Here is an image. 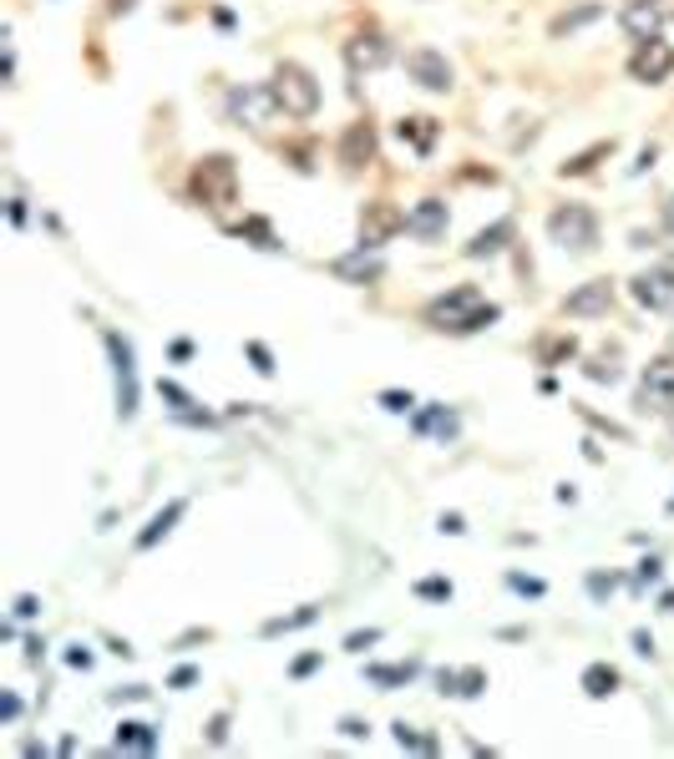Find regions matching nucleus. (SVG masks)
Here are the masks:
<instances>
[{
  "instance_id": "f257e3e1",
  "label": "nucleus",
  "mask_w": 674,
  "mask_h": 759,
  "mask_svg": "<svg viewBox=\"0 0 674 759\" xmlns=\"http://www.w3.org/2000/svg\"><path fill=\"white\" fill-rule=\"evenodd\" d=\"M492 319H497V304H487L482 288H472V284L451 288V294L426 304V325L441 329V335H476V329H487Z\"/></svg>"
},
{
  "instance_id": "f03ea898",
  "label": "nucleus",
  "mask_w": 674,
  "mask_h": 759,
  "mask_svg": "<svg viewBox=\"0 0 674 759\" xmlns=\"http://www.w3.org/2000/svg\"><path fill=\"white\" fill-rule=\"evenodd\" d=\"M269 92H274V106L284 112V117H315L319 112V81L304 71V66L294 61H279L274 77H269Z\"/></svg>"
},
{
  "instance_id": "7ed1b4c3",
  "label": "nucleus",
  "mask_w": 674,
  "mask_h": 759,
  "mask_svg": "<svg viewBox=\"0 0 674 759\" xmlns=\"http://www.w3.org/2000/svg\"><path fill=\"white\" fill-rule=\"evenodd\" d=\"M193 197H199L203 208H228L238 197V172L224 152H213V158H203L193 168Z\"/></svg>"
},
{
  "instance_id": "20e7f679",
  "label": "nucleus",
  "mask_w": 674,
  "mask_h": 759,
  "mask_svg": "<svg viewBox=\"0 0 674 759\" xmlns=\"http://www.w3.org/2000/svg\"><path fill=\"white\" fill-rule=\"evenodd\" d=\"M548 234H553V243H563V249L588 253L598 243V218L583 208V203H563V208H553V218H548Z\"/></svg>"
},
{
  "instance_id": "39448f33",
  "label": "nucleus",
  "mask_w": 674,
  "mask_h": 759,
  "mask_svg": "<svg viewBox=\"0 0 674 759\" xmlns=\"http://www.w3.org/2000/svg\"><path fill=\"white\" fill-rule=\"evenodd\" d=\"M106 354H112V375H117V416L133 420L137 416V360H133V344L122 340L117 329H106Z\"/></svg>"
},
{
  "instance_id": "423d86ee",
  "label": "nucleus",
  "mask_w": 674,
  "mask_h": 759,
  "mask_svg": "<svg viewBox=\"0 0 674 759\" xmlns=\"http://www.w3.org/2000/svg\"><path fill=\"white\" fill-rule=\"evenodd\" d=\"M670 71H674V46L670 41H660V36L639 41V52L629 56V77L644 81V87H654V81H664Z\"/></svg>"
},
{
  "instance_id": "0eeeda50",
  "label": "nucleus",
  "mask_w": 674,
  "mask_h": 759,
  "mask_svg": "<svg viewBox=\"0 0 674 759\" xmlns=\"http://www.w3.org/2000/svg\"><path fill=\"white\" fill-rule=\"evenodd\" d=\"M634 299L654 315H670L674 309V263H660V269H644L634 279Z\"/></svg>"
},
{
  "instance_id": "6e6552de",
  "label": "nucleus",
  "mask_w": 674,
  "mask_h": 759,
  "mask_svg": "<svg viewBox=\"0 0 674 759\" xmlns=\"http://www.w3.org/2000/svg\"><path fill=\"white\" fill-rule=\"evenodd\" d=\"M406 71H411L416 87H426V92H447V87H451V61L441 52H431V46L406 52Z\"/></svg>"
},
{
  "instance_id": "1a4fd4ad",
  "label": "nucleus",
  "mask_w": 674,
  "mask_h": 759,
  "mask_svg": "<svg viewBox=\"0 0 674 759\" xmlns=\"http://www.w3.org/2000/svg\"><path fill=\"white\" fill-rule=\"evenodd\" d=\"M401 228H406V213L391 208V203H371L366 218H360V243H366V249H381L385 238H396Z\"/></svg>"
},
{
  "instance_id": "9d476101",
  "label": "nucleus",
  "mask_w": 674,
  "mask_h": 759,
  "mask_svg": "<svg viewBox=\"0 0 674 759\" xmlns=\"http://www.w3.org/2000/svg\"><path fill=\"white\" fill-rule=\"evenodd\" d=\"M608 304H614V284H608V279H588V284L573 288L569 299H563V315H573V319L608 315Z\"/></svg>"
},
{
  "instance_id": "9b49d317",
  "label": "nucleus",
  "mask_w": 674,
  "mask_h": 759,
  "mask_svg": "<svg viewBox=\"0 0 674 759\" xmlns=\"http://www.w3.org/2000/svg\"><path fill=\"white\" fill-rule=\"evenodd\" d=\"M639 406H674V360H654L639 380Z\"/></svg>"
},
{
  "instance_id": "f8f14e48",
  "label": "nucleus",
  "mask_w": 674,
  "mask_h": 759,
  "mask_svg": "<svg viewBox=\"0 0 674 759\" xmlns=\"http://www.w3.org/2000/svg\"><path fill=\"white\" fill-rule=\"evenodd\" d=\"M228 112L244 117L249 127H259L269 112H279V106H274V92H269V87H244V92H228Z\"/></svg>"
},
{
  "instance_id": "ddd939ff",
  "label": "nucleus",
  "mask_w": 674,
  "mask_h": 759,
  "mask_svg": "<svg viewBox=\"0 0 674 759\" xmlns=\"http://www.w3.org/2000/svg\"><path fill=\"white\" fill-rule=\"evenodd\" d=\"M385 56H391V46H385V36H375V31L345 41V61H350V71H375V66H385Z\"/></svg>"
},
{
  "instance_id": "4468645a",
  "label": "nucleus",
  "mask_w": 674,
  "mask_h": 759,
  "mask_svg": "<svg viewBox=\"0 0 674 759\" xmlns=\"http://www.w3.org/2000/svg\"><path fill=\"white\" fill-rule=\"evenodd\" d=\"M406 234L441 238V234H447V203H441V197H422V203L406 213Z\"/></svg>"
},
{
  "instance_id": "2eb2a0df",
  "label": "nucleus",
  "mask_w": 674,
  "mask_h": 759,
  "mask_svg": "<svg viewBox=\"0 0 674 759\" xmlns=\"http://www.w3.org/2000/svg\"><path fill=\"white\" fill-rule=\"evenodd\" d=\"M371 158H375V127L371 122H356V127L345 132V143H340V162L345 168H366Z\"/></svg>"
},
{
  "instance_id": "dca6fc26",
  "label": "nucleus",
  "mask_w": 674,
  "mask_h": 759,
  "mask_svg": "<svg viewBox=\"0 0 674 759\" xmlns=\"http://www.w3.org/2000/svg\"><path fill=\"white\" fill-rule=\"evenodd\" d=\"M330 274L350 279V284H366V279L381 274V259H375V249H366V243H360L356 253H345V259H335V263H330Z\"/></svg>"
},
{
  "instance_id": "f3484780",
  "label": "nucleus",
  "mask_w": 674,
  "mask_h": 759,
  "mask_svg": "<svg viewBox=\"0 0 674 759\" xmlns=\"http://www.w3.org/2000/svg\"><path fill=\"white\" fill-rule=\"evenodd\" d=\"M507 238H513V223H492V228H482V234L467 243V259H487V253H503L507 249Z\"/></svg>"
},
{
  "instance_id": "a211bd4d",
  "label": "nucleus",
  "mask_w": 674,
  "mask_h": 759,
  "mask_svg": "<svg viewBox=\"0 0 674 759\" xmlns=\"http://www.w3.org/2000/svg\"><path fill=\"white\" fill-rule=\"evenodd\" d=\"M457 426H462V420H457V410H447V406H431V410L416 416V431H422V435H441V441H451Z\"/></svg>"
},
{
  "instance_id": "6ab92c4d",
  "label": "nucleus",
  "mask_w": 674,
  "mask_h": 759,
  "mask_svg": "<svg viewBox=\"0 0 674 759\" xmlns=\"http://www.w3.org/2000/svg\"><path fill=\"white\" fill-rule=\"evenodd\" d=\"M396 132H401V143H411L422 158L431 152V143H437V122H431V117H401Z\"/></svg>"
},
{
  "instance_id": "aec40b11",
  "label": "nucleus",
  "mask_w": 674,
  "mask_h": 759,
  "mask_svg": "<svg viewBox=\"0 0 674 759\" xmlns=\"http://www.w3.org/2000/svg\"><path fill=\"white\" fill-rule=\"evenodd\" d=\"M482 689H487V673H482V668H467V673H441V694L476 699Z\"/></svg>"
},
{
  "instance_id": "412c9836",
  "label": "nucleus",
  "mask_w": 674,
  "mask_h": 759,
  "mask_svg": "<svg viewBox=\"0 0 674 759\" xmlns=\"http://www.w3.org/2000/svg\"><path fill=\"white\" fill-rule=\"evenodd\" d=\"M183 511H188L183 501H172L168 511H158V517H153V526H147L143 537H137V547H158V537H168V532H172V522H178Z\"/></svg>"
},
{
  "instance_id": "4be33fe9",
  "label": "nucleus",
  "mask_w": 674,
  "mask_h": 759,
  "mask_svg": "<svg viewBox=\"0 0 674 759\" xmlns=\"http://www.w3.org/2000/svg\"><path fill=\"white\" fill-rule=\"evenodd\" d=\"M583 689H588V694H594V699H608V694H614V689H619V673H614V668H608V664L583 668Z\"/></svg>"
},
{
  "instance_id": "5701e85b",
  "label": "nucleus",
  "mask_w": 674,
  "mask_h": 759,
  "mask_svg": "<svg viewBox=\"0 0 674 759\" xmlns=\"http://www.w3.org/2000/svg\"><path fill=\"white\" fill-rule=\"evenodd\" d=\"M153 745H158V734L147 724H122L117 729V749H153Z\"/></svg>"
},
{
  "instance_id": "b1692460",
  "label": "nucleus",
  "mask_w": 674,
  "mask_h": 759,
  "mask_svg": "<svg viewBox=\"0 0 674 759\" xmlns=\"http://www.w3.org/2000/svg\"><path fill=\"white\" fill-rule=\"evenodd\" d=\"M624 26L634 31L639 41H649V31H654V5H649V0H639V5H629V15H624Z\"/></svg>"
},
{
  "instance_id": "393cba45",
  "label": "nucleus",
  "mask_w": 674,
  "mask_h": 759,
  "mask_svg": "<svg viewBox=\"0 0 674 759\" xmlns=\"http://www.w3.org/2000/svg\"><path fill=\"white\" fill-rule=\"evenodd\" d=\"M608 152H614V143H598V147H588V152H583V158L563 162V178H578V172H588V168H594L598 158H608Z\"/></svg>"
},
{
  "instance_id": "a878e982",
  "label": "nucleus",
  "mask_w": 674,
  "mask_h": 759,
  "mask_svg": "<svg viewBox=\"0 0 674 759\" xmlns=\"http://www.w3.org/2000/svg\"><path fill=\"white\" fill-rule=\"evenodd\" d=\"M238 234H249L259 249H279V238H274V228H269L265 218H249V223H238Z\"/></svg>"
},
{
  "instance_id": "bb28decb",
  "label": "nucleus",
  "mask_w": 674,
  "mask_h": 759,
  "mask_svg": "<svg viewBox=\"0 0 674 759\" xmlns=\"http://www.w3.org/2000/svg\"><path fill=\"white\" fill-rule=\"evenodd\" d=\"M304 623H315V608H300L294 618H274L265 633H290V628H304Z\"/></svg>"
},
{
  "instance_id": "cd10ccee",
  "label": "nucleus",
  "mask_w": 674,
  "mask_h": 759,
  "mask_svg": "<svg viewBox=\"0 0 674 759\" xmlns=\"http://www.w3.org/2000/svg\"><path fill=\"white\" fill-rule=\"evenodd\" d=\"M371 679L375 683H406L411 679V664L406 668H371Z\"/></svg>"
},
{
  "instance_id": "c85d7f7f",
  "label": "nucleus",
  "mask_w": 674,
  "mask_h": 759,
  "mask_svg": "<svg viewBox=\"0 0 674 759\" xmlns=\"http://www.w3.org/2000/svg\"><path fill=\"white\" fill-rule=\"evenodd\" d=\"M416 592H422V598H451V582H441V577H431V582H416Z\"/></svg>"
},
{
  "instance_id": "c756f323",
  "label": "nucleus",
  "mask_w": 674,
  "mask_h": 759,
  "mask_svg": "<svg viewBox=\"0 0 674 759\" xmlns=\"http://www.w3.org/2000/svg\"><path fill=\"white\" fill-rule=\"evenodd\" d=\"M594 15H598V5H583L578 15H563V21H558L553 31H573V26H583V21H594Z\"/></svg>"
},
{
  "instance_id": "7c9ffc66",
  "label": "nucleus",
  "mask_w": 674,
  "mask_h": 759,
  "mask_svg": "<svg viewBox=\"0 0 674 759\" xmlns=\"http://www.w3.org/2000/svg\"><path fill=\"white\" fill-rule=\"evenodd\" d=\"M381 406H385V410H411L416 400H411V395H401V390H385V395H381Z\"/></svg>"
},
{
  "instance_id": "2f4dec72",
  "label": "nucleus",
  "mask_w": 674,
  "mask_h": 759,
  "mask_svg": "<svg viewBox=\"0 0 674 759\" xmlns=\"http://www.w3.org/2000/svg\"><path fill=\"white\" fill-rule=\"evenodd\" d=\"M563 354H573V340H553L542 350V360H563Z\"/></svg>"
},
{
  "instance_id": "473e14b6",
  "label": "nucleus",
  "mask_w": 674,
  "mask_h": 759,
  "mask_svg": "<svg viewBox=\"0 0 674 759\" xmlns=\"http://www.w3.org/2000/svg\"><path fill=\"white\" fill-rule=\"evenodd\" d=\"M375 638H381V633H375V628H371V633H350V643H345V648H356V654H360V648H371Z\"/></svg>"
},
{
  "instance_id": "72a5a7b5",
  "label": "nucleus",
  "mask_w": 674,
  "mask_h": 759,
  "mask_svg": "<svg viewBox=\"0 0 674 759\" xmlns=\"http://www.w3.org/2000/svg\"><path fill=\"white\" fill-rule=\"evenodd\" d=\"M0 714H5V720H15V714H21V699H15V694H5V704H0Z\"/></svg>"
},
{
  "instance_id": "f704fd0d",
  "label": "nucleus",
  "mask_w": 674,
  "mask_h": 759,
  "mask_svg": "<svg viewBox=\"0 0 674 759\" xmlns=\"http://www.w3.org/2000/svg\"><path fill=\"white\" fill-rule=\"evenodd\" d=\"M664 228H670V234H674V197H670V203H664Z\"/></svg>"
}]
</instances>
